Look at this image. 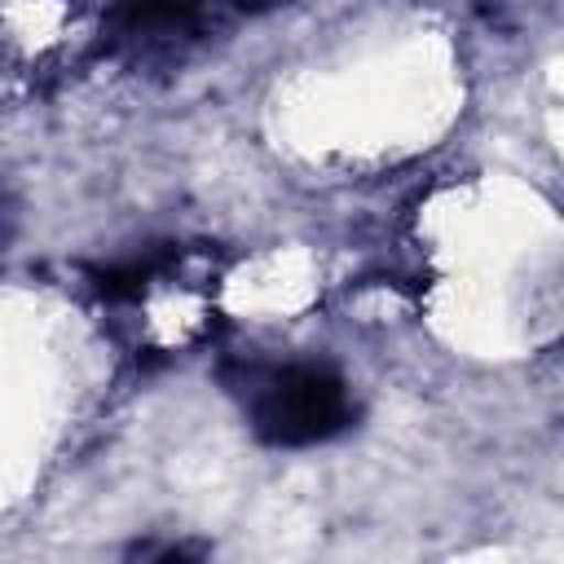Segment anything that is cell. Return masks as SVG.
I'll return each mask as SVG.
<instances>
[{"label":"cell","instance_id":"obj_3","mask_svg":"<svg viewBox=\"0 0 564 564\" xmlns=\"http://www.w3.org/2000/svg\"><path fill=\"white\" fill-rule=\"evenodd\" d=\"M242 9H264V4H273V0H238Z\"/></svg>","mask_w":564,"mask_h":564},{"label":"cell","instance_id":"obj_2","mask_svg":"<svg viewBox=\"0 0 564 564\" xmlns=\"http://www.w3.org/2000/svg\"><path fill=\"white\" fill-rule=\"evenodd\" d=\"M123 4L132 22H145V26H172L194 13V0H123Z\"/></svg>","mask_w":564,"mask_h":564},{"label":"cell","instance_id":"obj_1","mask_svg":"<svg viewBox=\"0 0 564 564\" xmlns=\"http://www.w3.org/2000/svg\"><path fill=\"white\" fill-rule=\"evenodd\" d=\"M247 423L269 445H317L339 436L352 423V397L348 383L317 361H291V366H264L247 375Z\"/></svg>","mask_w":564,"mask_h":564}]
</instances>
